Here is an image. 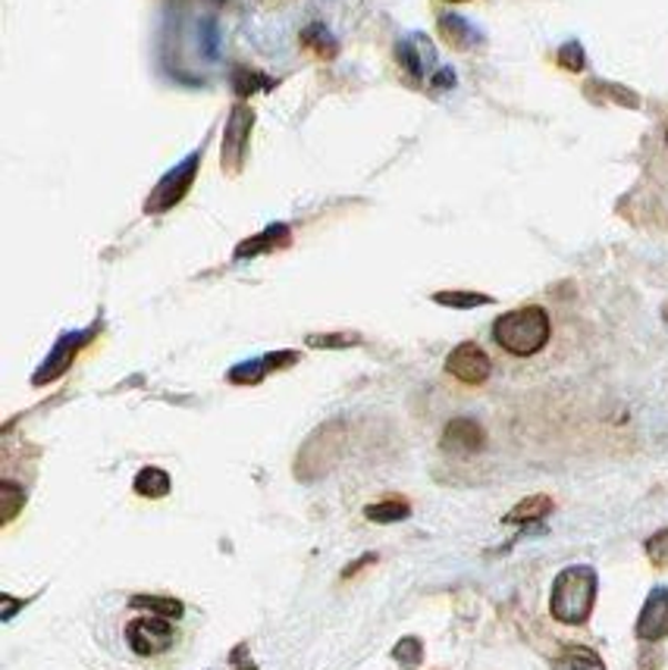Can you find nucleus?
Returning <instances> with one entry per match:
<instances>
[{
    "label": "nucleus",
    "mask_w": 668,
    "mask_h": 670,
    "mask_svg": "<svg viewBox=\"0 0 668 670\" xmlns=\"http://www.w3.org/2000/svg\"><path fill=\"white\" fill-rule=\"evenodd\" d=\"M493 339L502 351H508L515 358H531L549 342V313L537 305L508 310L493 323Z\"/></svg>",
    "instance_id": "f257e3e1"
},
{
    "label": "nucleus",
    "mask_w": 668,
    "mask_h": 670,
    "mask_svg": "<svg viewBox=\"0 0 668 670\" xmlns=\"http://www.w3.org/2000/svg\"><path fill=\"white\" fill-rule=\"evenodd\" d=\"M596 601V574L594 567H568L562 570L553 583V617L562 623H584Z\"/></svg>",
    "instance_id": "f03ea898"
},
{
    "label": "nucleus",
    "mask_w": 668,
    "mask_h": 670,
    "mask_svg": "<svg viewBox=\"0 0 668 670\" xmlns=\"http://www.w3.org/2000/svg\"><path fill=\"white\" fill-rule=\"evenodd\" d=\"M126 639H130L132 652L161 654L173 646V627H169L167 617L161 615L135 617L126 627Z\"/></svg>",
    "instance_id": "7ed1b4c3"
},
{
    "label": "nucleus",
    "mask_w": 668,
    "mask_h": 670,
    "mask_svg": "<svg viewBox=\"0 0 668 670\" xmlns=\"http://www.w3.org/2000/svg\"><path fill=\"white\" fill-rule=\"evenodd\" d=\"M445 370L455 377L459 382H467V385H481V382L490 380V370L493 363L486 358L481 344L474 342H462L449 358H445Z\"/></svg>",
    "instance_id": "20e7f679"
},
{
    "label": "nucleus",
    "mask_w": 668,
    "mask_h": 670,
    "mask_svg": "<svg viewBox=\"0 0 668 670\" xmlns=\"http://www.w3.org/2000/svg\"><path fill=\"white\" fill-rule=\"evenodd\" d=\"M637 636L647 639V642H656L668 636V589H652L644 611H640V620H637Z\"/></svg>",
    "instance_id": "39448f33"
},
{
    "label": "nucleus",
    "mask_w": 668,
    "mask_h": 670,
    "mask_svg": "<svg viewBox=\"0 0 668 670\" xmlns=\"http://www.w3.org/2000/svg\"><path fill=\"white\" fill-rule=\"evenodd\" d=\"M483 442H486V435H483L481 423H474V420H467V418L452 420V423L445 426V433H443V449H445V452L474 454V452H481Z\"/></svg>",
    "instance_id": "423d86ee"
},
{
    "label": "nucleus",
    "mask_w": 668,
    "mask_h": 670,
    "mask_svg": "<svg viewBox=\"0 0 668 670\" xmlns=\"http://www.w3.org/2000/svg\"><path fill=\"white\" fill-rule=\"evenodd\" d=\"M556 670H606L603 668V661H599V654L594 649H584V646H572V649H565V652L558 654Z\"/></svg>",
    "instance_id": "0eeeda50"
},
{
    "label": "nucleus",
    "mask_w": 668,
    "mask_h": 670,
    "mask_svg": "<svg viewBox=\"0 0 668 670\" xmlns=\"http://www.w3.org/2000/svg\"><path fill=\"white\" fill-rule=\"evenodd\" d=\"M553 511V502L546 495H534V498H524L518 507L508 511V524H534V520H543L546 514Z\"/></svg>",
    "instance_id": "6e6552de"
},
{
    "label": "nucleus",
    "mask_w": 668,
    "mask_h": 670,
    "mask_svg": "<svg viewBox=\"0 0 668 670\" xmlns=\"http://www.w3.org/2000/svg\"><path fill=\"white\" fill-rule=\"evenodd\" d=\"M135 492L145 498H164L169 492V476L161 467H145L135 476Z\"/></svg>",
    "instance_id": "1a4fd4ad"
},
{
    "label": "nucleus",
    "mask_w": 668,
    "mask_h": 670,
    "mask_svg": "<svg viewBox=\"0 0 668 670\" xmlns=\"http://www.w3.org/2000/svg\"><path fill=\"white\" fill-rule=\"evenodd\" d=\"M371 517L373 524H395V520H405L409 517V505L392 498V502H380V505H371L364 511Z\"/></svg>",
    "instance_id": "9d476101"
},
{
    "label": "nucleus",
    "mask_w": 668,
    "mask_h": 670,
    "mask_svg": "<svg viewBox=\"0 0 668 670\" xmlns=\"http://www.w3.org/2000/svg\"><path fill=\"white\" fill-rule=\"evenodd\" d=\"M132 605H135V608H151L154 615H161V617H179V615H183V605H179L176 598L138 596V598H132Z\"/></svg>",
    "instance_id": "9b49d317"
},
{
    "label": "nucleus",
    "mask_w": 668,
    "mask_h": 670,
    "mask_svg": "<svg viewBox=\"0 0 668 670\" xmlns=\"http://www.w3.org/2000/svg\"><path fill=\"white\" fill-rule=\"evenodd\" d=\"M436 301H440V305H449V308H477V305H490L486 295H474V291H440Z\"/></svg>",
    "instance_id": "f8f14e48"
},
{
    "label": "nucleus",
    "mask_w": 668,
    "mask_h": 670,
    "mask_svg": "<svg viewBox=\"0 0 668 670\" xmlns=\"http://www.w3.org/2000/svg\"><path fill=\"white\" fill-rule=\"evenodd\" d=\"M421 654H424V649H421V642L418 639H402L395 649H392V658L399 661V664H405V668H414L418 661H421Z\"/></svg>",
    "instance_id": "ddd939ff"
},
{
    "label": "nucleus",
    "mask_w": 668,
    "mask_h": 670,
    "mask_svg": "<svg viewBox=\"0 0 668 670\" xmlns=\"http://www.w3.org/2000/svg\"><path fill=\"white\" fill-rule=\"evenodd\" d=\"M647 555L656 567H666L668 564V529H659L656 536H650L647 543Z\"/></svg>",
    "instance_id": "4468645a"
},
{
    "label": "nucleus",
    "mask_w": 668,
    "mask_h": 670,
    "mask_svg": "<svg viewBox=\"0 0 668 670\" xmlns=\"http://www.w3.org/2000/svg\"><path fill=\"white\" fill-rule=\"evenodd\" d=\"M0 498L7 502V505H3V520H10V517L17 514V505L22 502V492H19L17 486H10V483H3V486H0Z\"/></svg>",
    "instance_id": "2eb2a0df"
},
{
    "label": "nucleus",
    "mask_w": 668,
    "mask_h": 670,
    "mask_svg": "<svg viewBox=\"0 0 668 670\" xmlns=\"http://www.w3.org/2000/svg\"><path fill=\"white\" fill-rule=\"evenodd\" d=\"M449 3H464V0H449Z\"/></svg>",
    "instance_id": "dca6fc26"
},
{
    "label": "nucleus",
    "mask_w": 668,
    "mask_h": 670,
    "mask_svg": "<svg viewBox=\"0 0 668 670\" xmlns=\"http://www.w3.org/2000/svg\"><path fill=\"white\" fill-rule=\"evenodd\" d=\"M666 145H668V132H666Z\"/></svg>",
    "instance_id": "f3484780"
}]
</instances>
